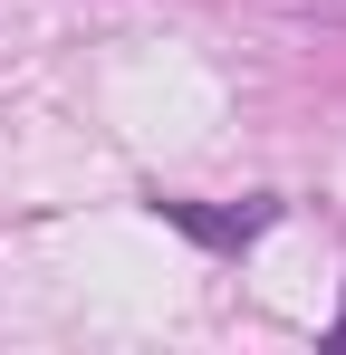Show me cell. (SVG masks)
Returning a JSON list of instances; mask_svg holds the SVG:
<instances>
[{
  "label": "cell",
  "instance_id": "1",
  "mask_svg": "<svg viewBox=\"0 0 346 355\" xmlns=\"http://www.w3.org/2000/svg\"><path fill=\"white\" fill-rule=\"evenodd\" d=\"M173 231H192L202 250H250V240L279 221V202H250V211H202V202H154Z\"/></svg>",
  "mask_w": 346,
  "mask_h": 355
},
{
  "label": "cell",
  "instance_id": "2",
  "mask_svg": "<svg viewBox=\"0 0 346 355\" xmlns=\"http://www.w3.org/2000/svg\"><path fill=\"white\" fill-rule=\"evenodd\" d=\"M327 346H346V307H337V327H327Z\"/></svg>",
  "mask_w": 346,
  "mask_h": 355
}]
</instances>
